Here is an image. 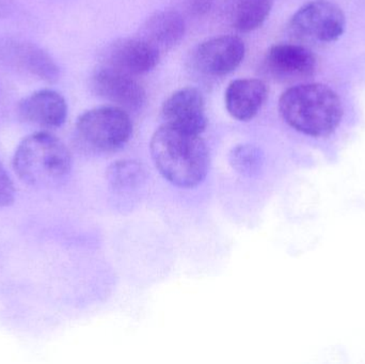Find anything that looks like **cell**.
Wrapping results in <instances>:
<instances>
[{"mask_svg": "<svg viewBox=\"0 0 365 364\" xmlns=\"http://www.w3.org/2000/svg\"><path fill=\"white\" fill-rule=\"evenodd\" d=\"M150 151L160 175L178 187H195L207 175L210 151L201 135L164 124L152 136Z\"/></svg>", "mask_w": 365, "mask_h": 364, "instance_id": "1", "label": "cell"}, {"mask_svg": "<svg viewBox=\"0 0 365 364\" xmlns=\"http://www.w3.org/2000/svg\"><path fill=\"white\" fill-rule=\"evenodd\" d=\"M279 111L294 130L317 138L331 135L344 113L338 94L322 83L289 88L279 100Z\"/></svg>", "mask_w": 365, "mask_h": 364, "instance_id": "2", "label": "cell"}, {"mask_svg": "<svg viewBox=\"0 0 365 364\" xmlns=\"http://www.w3.org/2000/svg\"><path fill=\"white\" fill-rule=\"evenodd\" d=\"M12 166L26 185L46 189L59 184L70 173L72 156L61 139L48 130H40L19 143Z\"/></svg>", "mask_w": 365, "mask_h": 364, "instance_id": "3", "label": "cell"}, {"mask_svg": "<svg viewBox=\"0 0 365 364\" xmlns=\"http://www.w3.org/2000/svg\"><path fill=\"white\" fill-rule=\"evenodd\" d=\"M133 123L125 109L102 106L83 113L75 125L77 142L87 151L111 153L130 140Z\"/></svg>", "mask_w": 365, "mask_h": 364, "instance_id": "4", "label": "cell"}, {"mask_svg": "<svg viewBox=\"0 0 365 364\" xmlns=\"http://www.w3.org/2000/svg\"><path fill=\"white\" fill-rule=\"evenodd\" d=\"M345 15L336 4L327 0L309 2L289 21V31L304 41L329 43L338 40L345 29Z\"/></svg>", "mask_w": 365, "mask_h": 364, "instance_id": "5", "label": "cell"}, {"mask_svg": "<svg viewBox=\"0 0 365 364\" xmlns=\"http://www.w3.org/2000/svg\"><path fill=\"white\" fill-rule=\"evenodd\" d=\"M94 93L128 110H138L147 100V92L134 75L110 66H98L91 78Z\"/></svg>", "mask_w": 365, "mask_h": 364, "instance_id": "6", "label": "cell"}, {"mask_svg": "<svg viewBox=\"0 0 365 364\" xmlns=\"http://www.w3.org/2000/svg\"><path fill=\"white\" fill-rule=\"evenodd\" d=\"M246 46L235 36H219L204 41L197 46L195 61L203 74L221 77L235 71L244 61Z\"/></svg>", "mask_w": 365, "mask_h": 364, "instance_id": "7", "label": "cell"}, {"mask_svg": "<svg viewBox=\"0 0 365 364\" xmlns=\"http://www.w3.org/2000/svg\"><path fill=\"white\" fill-rule=\"evenodd\" d=\"M165 124L191 134L201 135L207 125L205 102L195 88H182L171 94L163 105Z\"/></svg>", "mask_w": 365, "mask_h": 364, "instance_id": "8", "label": "cell"}, {"mask_svg": "<svg viewBox=\"0 0 365 364\" xmlns=\"http://www.w3.org/2000/svg\"><path fill=\"white\" fill-rule=\"evenodd\" d=\"M19 119L42 130L61 128L68 117L66 98L55 90L43 89L24 98L17 106Z\"/></svg>", "mask_w": 365, "mask_h": 364, "instance_id": "9", "label": "cell"}, {"mask_svg": "<svg viewBox=\"0 0 365 364\" xmlns=\"http://www.w3.org/2000/svg\"><path fill=\"white\" fill-rule=\"evenodd\" d=\"M160 53L156 47L140 36L120 38L107 49L104 64L137 76L155 68Z\"/></svg>", "mask_w": 365, "mask_h": 364, "instance_id": "10", "label": "cell"}, {"mask_svg": "<svg viewBox=\"0 0 365 364\" xmlns=\"http://www.w3.org/2000/svg\"><path fill=\"white\" fill-rule=\"evenodd\" d=\"M266 66L274 76L285 80H296L312 76L317 68V58L307 47L281 43L270 47Z\"/></svg>", "mask_w": 365, "mask_h": 364, "instance_id": "11", "label": "cell"}, {"mask_svg": "<svg viewBox=\"0 0 365 364\" xmlns=\"http://www.w3.org/2000/svg\"><path fill=\"white\" fill-rule=\"evenodd\" d=\"M267 96V85L259 79H236L225 90V107L234 119L250 121L261 110Z\"/></svg>", "mask_w": 365, "mask_h": 364, "instance_id": "12", "label": "cell"}, {"mask_svg": "<svg viewBox=\"0 0 365 364\" xmlns=\"http://www.w3.org/2000/svg\"><path fill=\"white\" fill-rule=\"evenodd\" d=\"M0 53L8 57L9 63L38 77L45 81L57 80L59 66L55 60L40 47L24 41H8L2 45Z\"/></svg>", "mask_w": 365, "mask_h": 364, "instance_id": "13", "label": "cell"}, {"mask_svg": "<svg viewBox=\"0 0 365 364\" xmlns=\"http://www.w3.org/2000/svg\"><path fill=\"white\" fill-rule=\"evenodd\" d=\"M186 24L181 13L164 10L150 16L140 28V38L160 53L169 51L184 38Z\"/></svg>", "mask_w": 365, "mask_h": 364, "instance_id": "14", "label": "cell"}, {"mask_svg": "<svg viewBox=\"0 0 365 364\" xmlns=\"http://www.w3.org/2000/svg\"><path fill=\"white\" fill-rule=\"evenodd\" d=\"M272 6L274 0H227L223 14L234 29L251 32L265 23Z\"/></svg>", "mask_w": 365, "mask_h": 364, "instance_id": "15", "label": "cell"}, {"mask_svg": "<svg viewBox=\"0 0 365 364\" xmlns=\"http://www.w3.org/2000/svg\"><path fill=\"white\" fill-rule=\"evenodd\" d=\"M230 162L232 166L244 175H252L259 167L261 155L259 151L250 145H242L236 147L231 152Z\"/></svg>", "mask_w": 365, "mask_h": 364, "instance_id": "16", "label": "cell"}, {"mask_svg": "<svg viewBox=\"0 0 365 364\" xmlns=\"http://www.w3.org/2000/svg\"><path fill=\"white\" fill-rule=\"evenodd\" d=\"M15 190L14 183L9 175L8 171L0 162V209L8 207L14 203Z\"/></svg>", "mask_w": 365, "mask_h": 364, "instance_id": "17", "label": "cell"}, {"mask_svg": "<svg viewBox=\"0 0 365 364\" xmlns=\"http://www.w3.org/2000/svg\"><path fill=\"white\" fill-rule=\"evenodd\" d=\"M217 0H182L186 12L193 17H204L214 8Z\"/></svg>", "mask_w": 365, "mask_h": 364, "instance_id": "18", "label": "cell"}]
</instances>
